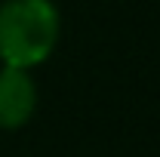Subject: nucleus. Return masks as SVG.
<instances>
[{
  "mask_svg": "<svg viewBox=\"0 0 160 157\" xmlns=\"http://www.w3.org/2000/svg\"><path fill=\"white\" fill-rule=\"evenodd\" d=\"M62 34V16L52 0L0 3V62L31 71L52 56Z\"/></svg>",
  "mask_w": 160,
  "mask_h": 157,
  "instance_id": "1",
  "label": "nucleus"
},
{
  "mask_svg": "<svg viewBox=\"0 0 160 157\" xmlns=\"http://www.w3.org/2000/svg\"><path fill=\"white\" fill-rule=\"evenodd\" d=\"M37 111V83L31 71L0 68V129H22Z\"/></svg>",
  "mask_w": 160,
  "mask_h": 157,
  "instance_id": "2",
  "label": "nucleus"
}]
</instances>
